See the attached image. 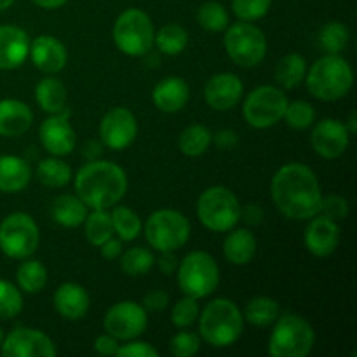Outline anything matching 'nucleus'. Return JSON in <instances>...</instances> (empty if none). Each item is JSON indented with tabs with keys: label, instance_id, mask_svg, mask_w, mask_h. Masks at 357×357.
Returning <instances> with one entry per match:
<instances>
[{
	"label": "nucleus",
	"instance_id": "f257e3e1",
	"mask_svg": "<svg viewBox=\"0 0 357 357\" xmlns=\"http://www.w3.org/2000/svg\"><path fill=\"white\" fill-rule=\"evenodd\" d=\"M271 195L279 211L289 220H310L319 213V180L309 166L289 162L272 176Z\"/></svg>",
	"mask_w": 357,
	"mask_h": 357
},
{
	"label": "nucleus",
	"instance_id": "f03ea898",
	"mask_svg": "<svg viewBox=\"0 0 357 357\" xmlns=\"http://www.w3.org/2000/svg\"><path fill=\"white\" fill-rule=\"evenodd\" d=\"M126 190V171L110 160H89L75 174L77 195L91 209L114 208L124 197Z\"/></svg>",
	"mask_w": 357,
	"mask_h": 357
},
{
	"label": "nucleus",
	"instance_id": "7ed1b4c3",
	"mask_svg": "<svg viewBox=\"0 0 357 357\" xmlns=\"http://www.w3.org/2000/svg\"><path fill=\"white\" fill-rule=\"evenodd\" d=\"M199 335L211 347L225 349L236 344L244 331L239 307L229 298H216L199 312Z\"/></svg>",
	"mask_w": 357,
	"mask_h": 357
},
{
	"label": "nucleus",
	"instance_id": "20e7f679",
	"mask_svg": "<svg viewBox=\"0 0 357 357\" xmlns=\"http://www.w3.org/2000/svg\"><path fill=\"white\" fill-rule=\"evenodd\" d=\"M309 93L321 101L342 100L354 84V72L340 54H326L317 59L305 73Z\"/></svg>",
	"mask_w": 357,
	"mask_h": 357
},
{
	"label": "nucleus",
	"instance_id": "39448f33",
	"mask_svg": "<svg viewBox=\"0 0 357 357\" xmlns=\"http://www.w3.org/2000/svg\"><path fill=\"white\" fill-rule=\"evenodd\" d=\"M316 333L312 326L296 314L279 316L268 337L267 352L272 357H307L312 352Z\"/></svg>",
	"mask_w": 357,
	"mask_h": 357
},
{
	"label": "nucleus",
	"instance_id": "423d86ee",
	"mask_svg": "<svg viewBox=\"0 0 357 357\" xmlns=\"http://www.w3.org/2000/svg\"><path fill=\"white\" fill-rule=\"evenodd\" d=\"M197 218L211 232H229L239 223L241 204L230 188L215 185L201 194Z\"/></svg>",
	"mask_w": 357,
	"mask_h": 357
},
{
	"label": "nucleus",
	"instance_id": "0eeeda50",
	"mask_svg": "<svg viewBox=\"0 0 357 357\" xmlns=\"http://www.w3.org/2000/svg\"><path fill=\"white\" fill-rule=\"evenodd\" d=\"M178 284L183 295L192 298H206L220 282V268L215 258L206 251H192L178 264Z\"/></svg>",
	"mask_w": 357,
	"mask_h": 357
},
{
	"label": "nucleus",
	"instance_id": "6e6552de",
	"mask_svg": "<svg viewBox=\"0 0 357 357\" xmlns=\"http://www.w3.org/2000/svg\"><path fill=\"white\" fill-rule=\"evenodd\" d=\"M153 23L142 9H126L114 24V42L121 52L131 58L145 56L153 45Z\"/></svg>",
	"mask_w": 357,
	"mask_h": 357
},
{
	"label": "nucleus",
	"instance_id": "1a4fd4ad",
	"mask_svg": "<svg viewBox=\"0 0 357 357\" xmlns=\"http://www.w3.org/2000/svg\"><path fill=\"white\" fill-rule=\"evenodd\" d=\"M223 45L229 58L243 68H253L264 61L267 54V38L265 33L248 21L227 26Z\"/></svg>",
	"mask_w": 357,
	"mask_h": 357
},
{
	"label": "nucleus",
	"instance_id": "9d476101",
	"mask_svg": "<svg viewBox=\"0 0 357 357\" xmlns=\"http://www.w3.org/2000/svg\"><path fill=\"white\" fill-rule=\"evenodd\" d=\"M145 237L155 251H178L190 239V223L174 209H159L145 223Z\"/></svg>",
	"mask_w": 357,
	"mask_h": 357
},
{
	"label": "nucleus",
	"instance_id": "9b49d317",
	"mask_svg": "<svg viewBox=\"0 0 357 357\" xmlns=\"http://www.w3.org/2000/svg\"><path fill=\"white\" fill-rule=\"evenodd\" d=\"M40 232L26 213H13L0 223V250L13 260H24L37 251Z\"/></svg>",
	"mask_w": 357,
	"mask_h": 357
},
{
	"label": "nucleus",
	"instance_id": "f8f14e48",
	"mask_svg": "<svg viewBox=\"0 0 357 357\" xmlns=\"http://www.w3.org/2000/svg\"><path fill=\"white\" fill-rule=\"evenodd\" d=\"M288 98L284 91L274 86L255 87L243 103V115L255 129H268L284 117Z\"/></svg>",
	"mask_w": 357,
	"mask_h": 357
},
{
	"label": "nucleus",
	"instance_id": "ddd939ff",
	"mask_svg": "<svg viewBox=\"0 0 357 357\" xmlns=\"http://www.w3.org/2000/svg\"><path fill=\"white\" fill-rule=\"evenodd\" d=\"M149 326V316L145 307L126 300L112 305L103 317V328L108 335L119 342H129L145 333Z\"/></svg>",
	"mask_w": 357,
	"mask_h": 357
},
{
	"label": "nucleus",
	"instance_id": "4468645a",
	"mask_svg": "<svg viewBox=\"0 0 357 357\" xmlns=\"http://www.w3.org/2000/svg\"><path fill=\"white\" fill-rule=\"evenodd\" d=\"M136 136H138V121L129 108L115 107L101 119L100 138L107 149L115 152L129 149L135 143Z\"/></svg>",
	"mask_w": 357,
	"mask_h": 357
},
{
	"label": "nucleus",
	"instance_id": "2eb2a0df",
	"mask_svg": "<svg viewBox=\"0 0 357 357\" xmlns=\"http://www.w3.org/2000/svg\"><path fill=\"white\" fill-rule=\"evenodd\" d=\"M0 352L3 357H54L58 349L42 331L16 328L2 340Z\"/></svg>",
	"mask_w": 357,
	"mask_h": 357
},
{
	"label": "nucleus",
	"instance_id": "dca6fc26",
	"mask_svg": "<svg viewBox=\"0 0 357 357\" xmlns=\"http://www.w3.org/2000/svg\"><path fill=\"white\" fill-rule=\"evenodd\" d=\"M351 142V132L347 131L344 122L337 119H323L316 124L310 135V145L314 152L323 159H338L347 150Z\"/></svg>",
	"mask_w": 357,
	"mask_h": 357
},
{
	"label": "nucleus",
	"instance_id": "f3484780",
	"mask_svg": "<svg viewBox=\"0 0 357 357\" xmlns=\"http://www.w3.org/2000/svg\"><path fill=\"white\" fill-rule=\"evenodd\" d=\"M40 143L51 155L65 157L73 152L77 136L68 121V114H54L45 119L38 129Z\"/></svg>",
	"mask_w": 357,
	"mask_h": 357
},
{
	"label": "nucleus",
	"instance_id": "a211bd4d",
	"mask_svg": "<svg viewBox=\"0 0 357 357\" xmlns=\"http://www.w3.org/2000/svg\"><path fill=\"white\" fill-rule=\"evenodd\" d=\"M243 93V80L236 73H216L206 82L204 100L213 110L227 112L237 107Z\"/></svg>",
	"mask_w": 357,
	"mask_h": 357
},
{
	"label": "nucleus",
	"instance_id": "6ab92c4d",
	"mask_svg": "<svg viewBox=\"0 0 357 357\" xmlns=\"http://www.w3.org/2000/svg\"><path fill=\"white\" fill-rule=\"evenodd\" d=\"M303 241H305V246L310 251V255L317 258H326L333 255L338 248L340 227L333 220L316 215L314 218H310V223L307 225Z\"/></svg>",
	"mask_w": 357,
	"mask_h": 357
},
{
	"label": "nucleus",
	"instance_id": "aec40b11",
	"mask_svg": "<svg viewBox=\"0 0 357 357\" xmlns=\"http://www.w3.org/2000/svg\"><path fill=\"white\" fill-rule=\"evenodd\" d=\"M40 72L58 73L61 72L68 61V52H66L65 44L51 35H40L30 42V54H28Z\"/></svg>",
	"mask_w": 357,
	"mask_h": 357
},
{
	"label": "nucleus",
	"instance_id": "412c9836",
	"mask_svg": "<svg viewBox=\"0 0 357 357\" xmlns=\"http://www.w3.org/2000/svg\"><path fill=\"white\" fill-rule=\"evenodd\" d=\"M30 54V38L20 26H0V70H16Z\"/></svg>",
	"mask_w": 357,
	"mask_h": 357
},
{
	"label": "nucleus",
	"instance_id": "4be33fe9",
	"mask_svg": "<svg viewBox=\"0 0 357 357\" xmlns=\"http://www.w3.org/2000/svg\"><path fill=\"white\" fill-rule=\"evenodd\" d=\"M91 305L89 293L77 282H65L54 293V309L63 319L80 321Z\"/></svg>",
	"mask_w": 357,
	"mask_h": 357
},
{
	"label": "nucleus",
	"instance_id": "5701e85b",
	"mask_svg": "<svg viewBox=\"0 0 357 357\" xmlns=\"http://www.w3.org/2000/svg\"><path fill=\"white\" fill-rule=\"evenodd\" d=\"M33 124V114L26 103L14 98L0 100V136L16 138L24 135Z\"/></svg>",
	"mask_w": 357,
	"mask_h": 357
},
{
	"label": "nucleus",
	"instance_id": "b1692460",
	"mask_svg": "<svg viewBox=\"0 0 357 357\" xmlns=\"http://www.w3.org/2000/svg\"><path fill=\"white\" fill-rule=\"evenodd\" d=\"M188 98H190V89L181 77H166L152 91L153 105L166 114H176L183 110L185 105L188 103Z\"/></svg>",
	"mask_w": 357,
	"mask_h": 357
},
{
	"label": "nucleus",
	"instance_id": "393cba45",
	"mask_svg": "<svg viewBox=\"0 0 357 357\" xmlns=\"http://www.w3.org/2000/svg\"><path fill=\"white\" fill-rule=\"evenodd\" d=\"M31 169L28 162L16 155H0V192L17 194L30 183Z\"/></svg>",
	"mask_w": 357,
	"mask_h": 357
},
{
	"label": "nucleus",
	"instance_id": "a878e982",
	"mask_svg": "<svg viewBox=\"0 0 357 357\" xmlns=\"http://www.w3.org/2000/svg\"><path fill=\"white\" fill-rule=\"evenodd\" d=\"M257 248L258 243L253 232L237 229L232 230L223 241V257L232 265H248L257 255Z\"/></svg>",
	"mask_w": 357,
	"mask_h": 357
},
{
	"label": "nucleus",
	"instance_id": "bb28decb",
	"mask_svg": "<svg viewBox=\"0 0 357 357\" xmlns=\"http://www.w3.org/2000/svg\"><path fill=\"white\" fill-rule=\"evenodd\" d=\"M35 100H37L38 107L47 112L49 115L66 114V101H68L66 87L61 80L54 79V77H45L37 84Z\"/></svg>",
	"mask_w": 357,
	"mask_h": 357
},
{
	"label": "nucleus",
	"instance_id": "cd10ccee",
	"mask_svg": "<svg viewBox=\"0 0 357 357\" xmlns=\"http://www.w3.org/2000/svg\"><path fill=\"white\" fill-rule=\"evenodd\" d=\"M51 215L58 225L75 229L86 220L87 206L80 201L79 195H59L52 202Z\"/></svg>",
	"mask_w": 357,
	"mask_h": 357
},
{
	"label": "nucleus",
	"instance_id": "c85d7f7f",
	"mask_svg": "<svg viewBox=\"0 0 357 357\" xmlns=\"http://www.w3.org/2000/svg\"><path fill=\"white\" fill-rule=\"evenodd\" d=\"M307 73V61L302 54L296 52H289V54L282 56L275 65V82L282 87V89H295L303 82Z\"/></svg>",
	"mask_w": 357,
	"mask_h": 357
},
{
	"label": "nucleus",
	"instance_id": "c756f323",
	"mask_svg": "<svg viewBox=\"0 0 357 357\" xmlns=\"http://www.w3.org/2000/svg\"><path fill=\"white\" fill-rule=\"evenodd\" d=\"M281 314L279 303L271 296H255L248 302L243 317L257 328H267L275 323Z\"/></svg>",
	"mask_w": 357,
	"mask_h": 357
},
{
	"label": "nucleus",
	"instance_id": "7c9ffc66",
	"mask_svg": "<svg viewBox=\"0 0 357 357\" xmlns=\"http://www.w3.org/2000/svg\"><path fill=\"white\" fill-rule=\"evenodd\" d=\"M37 178L42 185L49 188H61L72 180V169L65 160L52 155L40 160L37 166Z\"/></svg>",
	"mask_w": 357,
	"mask_h": 357
},
{
	"label": "nucleus",
	"instance_id": "2f4dec72",
	"mask_svg": "<svg viewBox=\"0 0 357 357\" xmlns=\"http://www.w3.org/2000/svg\"><path fill=\"white\" fill-rule=\"evenodd\" d=\"M16 281L21 291L35 295V293H40L47 284V271L40 261L24 258L23 264L17 267Z\"/></svg>",
	"mask_w": 357,
	"mask_h": 357
},
{
	"label": "nucleus",
	"instance_id": "473e14b6",
	"mask_svg": "<svg viewBox=\"0 0 357 357\" xmlns=\"http://www.w3.org/2000/svg\"><path fill=\"white\" fill-rule=\"evenodd\" d=\"M213 142V135L206 126L194 124L183 129L178 139L181 153L187 157H201L202 153L208 152L209 145Z\"/></svg>",
	"mask_w": 357,
	"mask_h": 357
},
{
	"label": "nucleus",
	"instance_id": "72a5a7b5",
	"mask_svg": "<svg viewBox=\"0 0 357 357\" xmlns=\"http://www.w3.org/2000/svg\"><path fill=\"white\" fill-rule=\"evenodd\" d=\"M153 44L157 45V49L162 54L178 56L187 49L188 33L180 24H166L159 31H155V35H153Z\"/></svg>",
	"mask_w": 357,
	"mask_h": 357
},
{
	"label": "nucleus",
	"instance_id": "f704fd0d",
	"mask_svg": "<svg viewBox=\"0 0 357 357\" xmlns=\"http://www.w3.org/2000/svg\"><path fill=\"white\" fill-rule=\"evenodd\" d=\"M84 225H86L87 241L93 246L100 248L105 241L114 236V225L108 209H93V213H87Z\"/></svg>",
	"mask_w": 357,
	"mask_h": 357
},
{
	"label": "nucleus",
	"instance_id": "c9c22d12",
	"mask_svg": "<svg viewBox=\"0 0 357 357\" xmlns=\"http://www.w3.org/2000/svg\"><path fill=\"white\" fill-rule=\"evenodd\" d=\"M110 216L112 225H114V234H117L121 241H126V243L135 241L139 236V232H142V220H139V216L132 209L126 208V206H115Z\"/></svg>",
	"mask_w": 357,
	"mask_h": 357
},
{
	"label": "nucleus",
	"instance_id": "e433bc0d",
	"mask_svg": "<svg viewBox=\"0 0 357 357\" xmlns=\"http://www.w3.org/2000/svg\"><path fill=\"white\" fill-rule=\"evenodd\" d=\"M153 265H155V257L146 248H131L121 258L122 271L129 278H142L152 271Z\"/></svg>",
	"mask_w": 357,
	"mask_h": 357
},
{
	"label": "nucleus",
	"instance_id": "4c0bfd02",
	"mask_svg": "<svg viewBox=\"0 0 357 357\" xmlns=\"http://www.w3.org/2000/svg\"><path fill=\"white\" fill-rule=\"evenodd\" d=\"M349 28L340 21H330L319 31V45L328 54H340L349 44Z\"/></svg>",
	"mask_w": 357,
	"mask_h": 357
},
{
	"label": "nucleus",
	"instance_id": "58836bf2",
	"mask_svg": "<svg viewBox=\"0 0 357 357\" xmlns=\"http://www.w3.org/2000/svg\"><path fill=\"white\" fill-rule=\"evenodd\" d=\"M197 23L201 24L204 30L216 33V31L227 30V26H229L230 23V16L222 3L213 2L211 0V2H206L199 7Z\"/></svg>",
	"mask_w": 357,
	"mask_h": 357
},
{
	"label": "nucleus",
	"instance_id": "ea45409f",
	"mask_svg": "<svg viewBox=\"0 0 357 357\" xmlns=\"http://www.w3.org/2000/svg\"><path fill=\"white\" fill-rule=\"evenodd\" d=\"M282 121H286V124L289 128L296 129V131H303V129L310 128L314 124V121H316V110L307 101L296 100L291 101V103L288 101V107H286Z\"/></svg>",
	"mask_w": 357,
	"mask_h": 357
},
{
	"label": "nucleus",
	"instance_id": "a19ab883",
	"mask_svg": "<svg viewBox=\"0 0 357 357\" xmlns=\"http://www.w3.org/2000/svg\"><path fill=\"white\" fill-rule=\"evenodd\" d=\"M23 310L21 289L13 282L0 279V319H13Z\"/></svg>",
	"mask_w": 357,
	"mask_h": 357
},
{
	"label": "nucleus",
	"instance_id": "79ce46f5",
	"mask_svg": "<svg viewBox=\"0 0 357 357\" xmlns=\"http://www.w3.org/2000/svg\"><path fill=\"white\" fill-rule=\"evenodd\" d=\"M199 312H201V309H199L197 298H192V296L185 295L183 298L178 300V302L174 303L169 316L171 323L176 328H181V330H183V328L192 326V324L197 321Z\"/></svg>",
	"mask_w": 357,
	"mask_h": 357
},
{
	"label": "nucleus",
	"instance_id": "37998d69",
	"mask_svg": "<svg viewBox=\"0 0 357 357\" xmlns=\"http://www.w3.org/2000/svg\"><path fill=\"white\" fill-rule=\"evenodd\" d=\"M272 0H232V10L239 21H258L268 13Z\"/></svg>",
	"mask_w": 357,
	"mask_h": 357
},
{
	"label": "nucleus",
	"instance_id": "c03bdc74",
	"mask_svg": "<svg viewBox=\"0 0 357 357\" xmlns=\"http://www.w3.org/2000/svg\"><path fill=\"white\" fill-rule=\"evenodd\" d=\"M201 349V338L192 331H180L169 342V351L174 357H194Z\"/></svg>",
	"mask_w": 357,
	"mask_h": 357
},
{
	"label": "nucleus",
	"instance_id": "a18cd8bd",
	"mask_svg": "<svg viewBox=\"0 0 357 357\" xmlns=\"http://www.w3.org/2000/svg\"><path fill=\"white\" fill-rule=\"evenodd\" d=\"M317 215L324 216L328 220H333V222H342V220L347 218L349 215V202L347 199L342 197V195H326L321 199L319 213Z\"/></svg>",
	"mask_w": 357,
	"mask_h": 357
},
{
	"label": "nucleus",
	"instance_id": "49530a36",
	"mask_svg": "<svg viewBox=\"0 0 357 357\" xmlns=\"http://www.w3.org/2000/svg\"><path fill=\"white\" fill-rule=\"evenodd\" d=\"M117 356L119 357H157L159 356V352H157V349H153L152 345L146 344V342L129 340V344L119 347Z\"/></svg>",
	"mask_w": 357,
	"mask_h": 357
},
{
	"label": "nucleus",
	"instance_id": "de8ad7c7",
	"mask_svg": "<svg viewBox=\"0 0 357 357\" xmlns=\"http://www.w3.org/2000/svg\"><path fill=\"white\" fill-rule=\"evenodd\" d=\"M169 305V295L162 289H153L143 296V307L150 312H160Z\"/></svg>",
	"mask_w": 357,
	"mask_h": 357
},
{
	"label": "nucleus",
	"instance_id": "09e8293b",
	"mask_svg": "<svg viewBox=\"0 0 357 357\" xmlns=\"http://www.w3.org/2000/svg\"><path fill=\"white\" fill-rule=\"evenodd\" d=\"M119 347H121V344H119L117 338L112 337V335L108 333L100 335V337L94 340V351L101 356H117Z\"/></svg>",
	"mask_w": 357,
	"mask_h": 357
},
{
	"label": "nucleus",
	"instance_id": "8fccbe9b",
	"mask_svg": "<svg viewBox=\"0 0 357 357\" xmlns=\"http://www.w3.org/2000/svg\"><path fill=\"white\" fill-rule=\"evenodd\" d=\"M155 264L164 275H173L176 272L180 261L174 257V251H162L160 257L155 258Z\"/></svg>",
	"mask_w": 357,
	"mask_h": 357
},
{
	"label": "nucleus",
	"instance_id": "3c124183",
	"mask_svg": "<svg viewBox=\"0 0 357 357\" xmlns=\"http://www.w3.org/2000/svg\"><path fill=\"white\" fill-rule=\"evenodd\" d=\"M100 251H101V257L107 258V260H115V258L121 257L122 253V241L115 239V237L112 236L110 239L105 241V243L101 244Z\"/></svg>",
	"mask_w": 357,
	"mask_h": 357
},
{
	"label": "nucleus",
	"instance_id": "603ef678",
	"mask_svg": "<svg viewBox=\"0 0 357 357\" xmlns=\"http://www.w3.org/2000/svg\"><path fill=\"white\" fill-rule=\"evenodd\" d=\"M241 218L246 220L250 225H258L264 220V209L257 204H248L246 208H241Z\"/></svg>",
	"mask_w": 357,
	"mask_h": 357
},
{
	"label": "nucleus",
	"instance_id": "864d4df0",
	"mask_svg": "<svg viewBox=\"0 0 357 357\" xmlns=\"http://www.w3.org/2000/svg\"><path fill=\"white\" fill-rule=\"evenodd\" d=\"M215 142H216V145L220 146V149L229 150V149H232V146H236L237 143H239V138H237L236 132L230 131V129H223V131L216 132Z\"/></svg>",
	"mask_w": 357,
	"mask_h": 357
},
{
	"label": "nucleus",
	"instance_id": "5fc2aeb1",
	"mask_svg": "<svg viewBox=\"0 0 357 357\" xmlns=\"http://www.w3.org/2000/svg\"><path fill=\"white\" fill-rule=\"evenodd\" d=\"M101 146H103V143H98V142L86 143V146H84V155H86L89 160H94L101 153Z\"/></svg>",
	"mask_w": 357,
	"mask_h": 357
},
{
	"label": "nucleus",
	"instance_id": "6e6d98bb",
	"mask_svg": "<svg viewBox=\"0 0 357 357\" xmlns=\"http://www.w3.org/2000/svg\"><path fill=\"white\" fill-rule=\"evenodd\" d=\"M30 2L42 7V9H59V7L65 6L68 0H30Z\"/></svg>",
	"mask_w": 357,
	"mask_h": 357
},
{
	"label": "nucleus",
	"instance_id": "4d7b16f0",
	"mask_svg": "<svg viewBox=\"0 0 357 357\" xmlns=\"http://www.w3.org/2000/svg\"><path fill=\"white\" fill-rule=\"evenodd\" d=\"M357 115L356 112H351V115H349V122L345 124V128H347V131L351 132V135H354V132L357 131Z\"/></svg>",
	"mask_w": 357,
	"mask_h": 357
},
{
	"label": "nucleus",
	"instance_id": "13d9d810",
	"mask_svg": "<svg viewBox=\"0 0 357 357\" xmlns=\"http://www.w3.org/2000/svg\"><path fill=\"white\" fill-rule=\"evenodd\" d=\"M14 2H16V0H0V10H6V9H9V7L13 6Z\"/></svg>",
	"mask_w": 357,
	"mask_h": 357
},
{
	"label": "nucleus",
	"instance_id": "bf43d9fd",
	"mask_svg": "<svg viewBox=\"0 0 357 357\" xmlns=\"http://www.w3.org/2000/svg\"><path fill=\"white\" fill-rule=\"evenodd\" d=\"M2 340H3V333H2V330H0V345H2Z\"/></svg>",
	"mask_w": 357,
	"mask_h": 357
}]
</instances>
